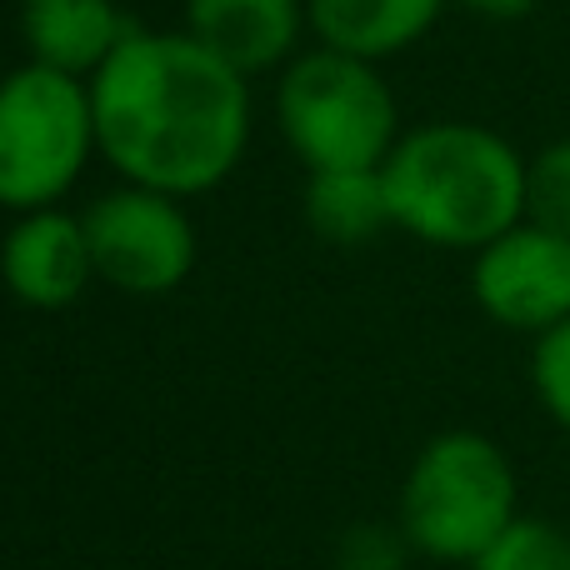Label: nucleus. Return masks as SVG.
Returning a JSON list of instances; mask_svg holds the SVG:
<instances>
[{
  "label": "nucleus",
  "mask_w": 570,
  "mask_h": 570,
  "mask_svg": "<svg viewBox=\"0 0 570 570\" xmlns=\"http://www.w3.org/2000/svg\"><path fill=\"white\" fill-rule=\"evenodd\" d=\"M250 76L190 30H130L90 76L96 140L126 186L206 196L250 146Z\"/></svg>",
  "instance_id": "nucleus-1"
},
{
  "label": "nucleus",
  "mask_w": 570,
  "mask_h": 570,
  "mask_svg": "<svg viewBox=\"0 0 570 570\" xmlns=\"http://www.w3.org/2000/svg\"><path fill=\"white\" fill-rule=\"evenodd\" d=\"M531 160L491 126L431 120L401 130L385 156V206L391 226L435 250H481L525 220Z\"/></svg>",
  "instance_id": "nucleus-2"
},
{
  "label": "nucleus",
  "mask_w": 570,
  "mask_h": 570,
  "mask_svg": "<svg viewBox=\"0 0 570 570\" xmlns=\"http://www.w3.org/2000/svg\"><path fill=\"white\" fill-rule=\"evenodd\" d=\"M521 515L515 465L491 435L441 431L415 451L401 485V535L431 561L471 566Z\"/></svg>",
  "instance_id": "nucleus-3"
},
{
  "label": "nucleus",
  "mask_w": 570,
  "mask_h": 570,
  "mask_svg": "<svg viewBox=\"0 0 570 570\" xmlns=\"http://www.w3.org/2000/svg\"><path fill=\"white\" fill-rule=\"evenodd\" d=\"M276 126L305 170H381L401 140V110L381 66L311 46L276 80Z\"/></svg>",
  "instance_id": "nucleus-4"
},
{
  "label": "nucleus",
  "mask_w": 570,
  "mask_h": 570,
  "mask_svg": "<svg viewBox=\"0 0 570 570\" xmlns=\"http://www.w3.org/2000/svg\"><path fill=\"white\" fill-rule=\"evenodd\" d=\"M90 156H100L90 80L36 60L0 76V206L10 216L60 206Z\"/></svg>",
  "instance_id": "nucleus-5"
},
{
  "label": "nucleus",
  "mask_w": 570,
  "mask_h": 570,
  "mask_svg": "<svg viewBox=\"0 0 570 570\" xmlns=\"http://www.w3.org/2000/svg\"><path fill=\"white\" fill-rule=\"evenodd\" d=\"M86 240L96 261V281L120 295H170L196 271V226L186 200L166 190L126 186L96 196L86 210Z\"/></svg>",
  "instance_id": "nucleus-6"
},
{
  "label": "nucleus",
  "mask_w": 570,
  "mask_h": 570,
  "mask_svg": "<svg viewBox=\"0 0 570 570\" xmlns=\"http://www.w3.org/2000/svg\"><path fill=\"white\" fill-rule=\"evenodd\" d=\"M471 295L501 331H556L570 321V236L525 216L471 256Z\"/></svg>",
  "instance_id": "nucleus-7"
},
{
  "label": "nucleus",
  "mask_w": 570,
  "mask_h": 570,
  "mask_svg": "<svg viewBox=\"0 0 570 570\" xmlns=\"http://www.w3.org/2000/svg\"><path fill=\"white\" fill-rule=\"evenodd\" d=\"M0 281L30 311H66L96 281L86 220L60 206L26 210L0 240Z\"/></svg>",
  "instance_id": "nucleus-8"
},
{
  "label": "nucleus",
  "mask_w": 570,
  "mask_h": 570,
  "mask_svg": "<svg viewBox=\"0 0 570 570\" xmlns=\"http://www.w3.org/2000/svg\"><path fill=\"white\" fill-rule=\"evenodd\" d=\"M186 30L240 76L285 70L311 30L305 0H186Z\"/></svg>",
  "instance_id": "nucleus-9"
},
{
  "label": "nucleus",
  "mask_w": 570,
  "mask_h": 570,
  "mask_svg": "<svg viewBox=\"0 0 570 570\" xmlns=\"http://www.w3.org/2000/svg\"><path fill=\"white\" fill-rule=\"evenodd\" d=\"M130 20L116 0H20L26 60L90 80L116 46L130 36Z\"/></svg>",
  "instance_id": "nucleus-10"
},
{
  "label": "nucleus",
  "mask_w": 570,
  "mask_h": 570,
  "mask_svg": "<svg viewBox=\"0 0 570 570\" xmlns=\"http://www.w3.org/2000/svg\"><path fill=\"white\" fill-rule=\"evenodd\" d=\"M451 0H305L315 46L341 50L355 60H381L405 56L435 30Z\"/></svg>",
  "instance_id": "nucleus-11"
},
{
  "label": "nucleus",
  "mask_w": 570,
  "mask_h": 570,
  "mask_svg": "<svg viewBox=\"0 0 570 570\" xmlns=\"http://www.w3.org/2000/svg\"><path fill=\"white\" fill-rule=\"evenodd\" d=\"M305 220L331 246H365L391 226L381 170H305Z\"/></svg>",
  "instance_id": "nucleus-12"
},
{
  "label": "nucleus",
  "mask_w": 570,
  "mask_h": 570,
  "mask_svg": "<svg viewBox=\"0 0 570 570\" xmlns=\"http://www.w3.org/2000/svg\"><path fill=\"white\" fill-rule=\"evenodd\" d=\"M465 570H570V531L546 515H515Z\"/></svg>",
  "instance_id": "nucleus-13"
},
{
  "label": "nucleus",
  "mask_w": 570,
  "mask_h": 570,
  "mask_svg": "<svg viewBox=\"0 0 570 570\" xmlns=\"http://www.w3.org/2000/svg\"><path fill=\"white\" fill-rule=\"evenodd\" d=\"M525 216L541 226L570 236V136L551 140L546 150L531 156V176H525Z\"/></svg>",
  "instance_id": "nucleus-14"
},
{
  "label": "nucleus",
  "mask_w": 570,
  "mask_h": 570,
  "mask_svg": "<svg viewBox=\"0 0 570 570\" xmlns=\"http://www.w3.org/2000/svg\"><path fill=\"white\" fill-rule=\"evenodd\" d=\"M531 391L541 411L570 435V321L531 341Z\"/></svg>",
  "instance_id": "nucleus-15"
},
{
  "label": "nucleus",
  "mask_w": 570,
  "mask_h": 570,
  "mask_svg": "<svg viewBox=\"0 0 570 570\" xmlns=\"http://www.w3.org/2000/svg\"><path fill=\"white\" fill-rule=\"evenodd\" d=\"M405 551H411V541L401 535V525L395 531H385V525H355L335 546V570H405Z\"/></svg>",
  "instance_id": "nucleus-16"
},
{
  "label": "nucleus",
  "mask_w": 570,
  "mask_h": 570,
  "mask_svg": "<svg viewBox=\"0 0 570 570\" xmlns=\"http://www.w3.org/2000/svg\"><path fill=\"white\" fill-rule=\"evenodd\" d=\"M455 6H465L471 16H481V20H495V26H511V20L535 16L546 0H455Z\"/></svg>",
  "instance_id": "nucleus-17"
}]
</instances>
